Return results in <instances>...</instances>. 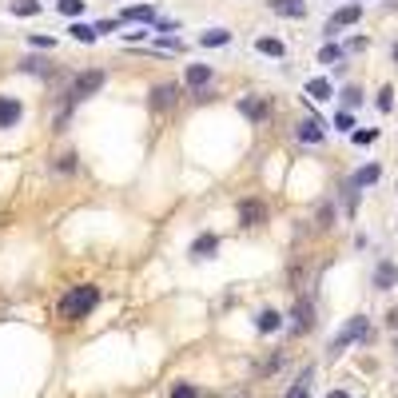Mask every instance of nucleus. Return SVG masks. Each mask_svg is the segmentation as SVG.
Segmentation results:
<instances>
[{"mask_svg": "<svg viewBox=\"0 0 398 398\" xmlns=\"http://www.w3.org/2000/svg\"><path fill=\"white\" fill-rule=\"evenodd\" d=\"M394 92H390V88H383V92H378V108H383V112H390V104H394Z\"/></svg>", "mask_w": 398, "mask_h": 398, "instance_id": "29", "label": "nucleus"}, {"mask_svg": "<svg viewBox=\"0 0 398 398\" xmlns=\"http://www.w3.org/2000/svg\"><path fill=\"white\" fill-rule=\"evenodd\" d=\"M227 40H231L227 28H212V32H203V36H199V44H203V48H219V44H227Z\"/></svg>", "mask_w": 398, "mask_h": 398, "instance_id": "19", "label": "nucleus"}, {"mask_svg": "<svg viewBox=\"0 0 398 398\" xmlns=\"http://www.w3.org/2000/svg\"><path fill=\"white\" fill-rule=\"evenodd\" d=\"M343 104H347V108H359V104H362V92H359L355 84L343 88Z\"/></svg>", "mask_w": 398, "mask_h": 398, "instance_id": "26", "label": "nucleus"}, {"mask_svg": "<svg viewBox=\"0 0 398 398\" xmlns=\"http://www.w3.org/2000/svg\"><path fill=\"white\" fill-rule=\"evenodd\" d=\"M378 163H366V167H359V172H355V179H350V187H366V184H374V179H378Z\"/></svg>", "mask_w": 398, "mask_h": 398, "instance_id": "18", "label": "nucleus"}, {"mask_svg": "<svg viewBox=\"0 0 398 398\" xmlns=\"http://www.w3.org/2000/svg\"><path fill=\"white\" fill-rule=\"evenodd\" d=\"M394 283H398V267L390 259H383L378 267H374V287H378V291H390Z\"/></svg>", "mask_w": 398, "mask_h": 398, "instance_id": "9", "label": "nucleus"}, {"mask_svg": "<svg viewBox=\"0 0 398 398\" xmlns=\"http://www.w3.org/2000/svg\"><path fill=\"white\" fill-rule=\"evenodd\" d=\"M327 398H350V394H347V390H331Z\"/></svg>", "mask_w": 398, "mask_h": 398, "instance_id": "36", "label": "nucleus"}, {"mask_svg": "<svg viewBox=\"0 0 398 398\" xmlns=\"http://www.w3.org/2000/svg\"><path fill=\"white\" fill-rule=\"evenodd\" d=\"M96 303H100V291L96 287H72L68 295L60 298V319H84V315L96 311Z\"/></svg>", "mask_w": 398, "mask_h": 398, "instance_id": "1", "label": "nucleus"}, {"mask_svg": "<svg viewBox=\"0 0 398 398\" xmlns=\"http://www.w3.org/2000/svg\"><path fill=\"white\" fill-rule=\"evenodd\" d=\"M215 247H219V239L215 235H199L195 243H191V259H212Z\"/></svg>", "mask_w": 398, "mask_h": 398, "instance_id": "15", "label": "nucleus"}, {"mask_svg": "<svg viewBox=\"0 0 398 398\" xmlns=\"http://www.w3.org/2000/svg\"><path fill=\"white\" fill-rule=\"evenodd\" d=\"M255 327H259L263 335H275V331L283 327V315L275 311V307H263V311L255 315Z\"/></svg>", "mask_w": 398, "mask_h": 398, "instance_id": "12", "label": "nucleus"}, {"mask_svg": "<svg viewBox=\"0 0 398 398\" xmlns=\"http://www.w3.org/2000/svg\"><path fill=\"white\" fill-rule=\"evenodd\" d=\"M184 80H187V88H195V92H199V88L212 80V64H187V76H184Z\"/></svg>", "mask_w": 398, "mask_h": 398, "instance_id": "14", "label": "nucleus"}, {"mask_svg": "<svg viewBox=\"0 0 398 398\" xmlns=\"http://www.w3.org/2000/svg\"><path fill=\"white\" fill-rule=\"evenodd\" d=\"M386 327H390V331H398V307H390V311H386Z\"/></svg>", "mask_w": 398, "mask_h": 398, "instance_id": "34", "label": "nucleus"}, {"mask_svg": "<svg viewBox=\"0 0 398 398\" xmlns=\"http://www.w3.org/2000/svg\"><path fill=\"white\" fill-rule=\"evenodd\" d=\"M255 48H259L263 56H283V40H275V36H259V40H255Z\"/></svg>", "mask_w": 398, "mask_h": 398, "instance_id": "20", "label": "nucleus"}, {"mask_svg": "<svg viewBox=\"0 0 398 398\" xmlns=\"http://www.w3.org/2000/svg\"><path fill=\"white\" fill-rule=\"evenodd\" d=\"M267 4H271V13L291 16V20H303V16H307V4H303V0H267Z\"/></svg>", "mask_w": 398, "mask_h": 398, "instance_id": "10", "label": "nucleus"}, {"mask_svg": "<svg viewBox=\"0 0 398 398\" xmlns=\"http://www.w3.org/2000/svg\"><path fill=\"white\" fill-rule=\"evenodd\" d=\"M390 56H394V64H398V44H394V52H390Z\"/></svg>", "mask_w": 398, "mask_h": 398, "instance_id": "37", "label": "nucleus"}, {"mask_svg": "<svg viewBox=\"0 0 398 398\" xmlns=\"http://www.w3.org/2000/svg\"><path fill=\"white\" fill-rule=\"evenodd\" d=\"M8 8H13V16H36V13H40L36 0H13Z\"/></svg>", "mask_w": 398, "mask_h": 398, "instance_id": "22", "label": "nucleus"}, {"mask_svg": "<svg viewBox=\"0 0 398 398\" xmlns=\"http://www.w3.org/2000/svg\"><path fill=\"white\" fill-rule=\"evenodd\" d=\"M291 315H295V331H298V335L315 327V307L307 303V298H298V303H295V311H291Z\"/></svg>", "mask_w": 398, "mask_h": 398, "instance_id": "11", "label": "nucleus"}, {"mask_svg": "<svg viewBox=\"0 0 398 398\" xmlns=\"http://www.w3.org/2000/svg\"><path fill=\"white\" fill-rule=\"evenodd\" d=\"M279 366H283V359L275 355V359H267V362H263V366H259V374H275V371H279Z\"/></svg>", "mask_w": 398, "mask_h": 398, "instance_id": "28", "label": "nucleus"}, {"mask_svg": "<svg viewBox=\"0 0 398 398\" xmlns=\"http://www.w3.org/2000/svg\"><path fill=\"white\" fill-rule=\"evenodd\" d=\"M56 8H60L64 16H80V13H84V0H60Z\"/></svg>", "mask_w": 398, "mask_h": 398, "instance_id": "24", "label": "nucleus"}, {"mask_svg": "<svg viewBox=\"0 0 398 398\" xmlns=\"http://www.w3.org/2000/svg\"><path fill=\"white\" fill-rule=\"evenodd\" d=\"M366 343V338H371V327H366V319H362V315H355V319H347V327H343V331H338L335 338H331V355H343V350L350 347V343Z\"/></svg>", "mask_w": 398, "mask_h": 398, "instance_id": "2", "label": "nucleus"}, {"mask_svg": "<svg viewBox=\"0 0 398 398\" xmlns=\"http://www.w3.org/2000/svg\"><path fill=\"white\" fill-rule=\"evenodd\" d=\"M239 112L247 116V120H267V116H271V100L267 96H247V100H239Z\"/></svg>", "mask_w": 398, "mask_h": 398, "instance_id": "6", "label": "nucleus"}, {"mask_svg": "<svg viewBox=\"0 0 398 398\" xmlns=\"http://www.w3.org/2000/svg\"><path fill=\"white\" fill-rule=\"evenodd\" d=\"M319 60L331 64V68H338V60H343V48H338V44H327V48L319 52Z\"/></svg>", "mask_w": 398, "mask_h": 398, "instance_id": "23", "label": "nucleus"}, {"mask_svg": "<svg viewBox=\"0 0 398 398\" xmlns=\"http://www.w3.org/2000/svg\"><path fill=\"white\" fill-rule=\"evenodd\" d=\"M172 398H199V390L191 383H175L172 386Z\"/></svg>", "mask_w": 398, "mask_h": 398, "instance_id": "25", "label": "nucleus"}, {"mask_svg": "<svg viewBox=\"0 0 398 398\" xmlns=\"http://www.w3.org/2000/svg\"><path fill=\"white\" fill-rule=\"evenodd\" d=\"M20 116H25L20 100H13V96H0V128H16V124H20Z\"/></svg>", "mask_w": 398, "mask_h": 398, "instance_id": "8", "label": "nucleus"}, {"mask_svg": "<svg viewBox=\"0 0 398 398\" xmlns=\"http://www.w3.org/2000/svg\"><path fill=\"white\" fill-rule=\"evenodd\" d=\"M374 139H378V132H371V128H366V132H355V144H374Z\"/></svg>", "mask_w": 398, "mask_h": 398, "instance_id": "30", "label": "nucleus"}, {"mask_svg": "<svg viewBox=\"0 0 398 398\" xmlns=\"http://www.w3.org/2000/svg\"><path fill=\"white\" fill-rule=\"evenodd\" d=\"M295 136L307 139V144H319V139H323V124H319V120H303V124L295 128Z\"/></svg>", "mask_w": 398, "mask_h": 398, "instance_id": "16", "label": "nucleus"}, {"mask_svg": "<svg viewBox=\"0 0 398 398\" xmlns=\"http://www.w3.org/2000/svg\"><path fill=\"white\" fill-rule=\"evenodd\" d=\"M350 124H355V120H350V112H338V116H335V128H343V132H347Z\"/></svg>", "mask_w": 398, "mask_h": 398, "instance_id": "32", "label": "nucleus"}, {"mask_svg": "<svg viewBox=\"0 0 398 398\" xmlns=\"http://www.w3.org/2000/svg\"><path fill=\"white\" fill-rule=\"evenodd\" d=\"M72 167H76V156H72V151H68V156H60V172H72Z\"/></svg>", "mask_w": 398, "mask_h": 398, "instance_id": "33", "label": "nucleus"}, {"mask_svg": "<svg viewBox=\"0 0 398 398\" xmlns=\"http://www.w3.org/2000/svg\"><path fill=\"white\" fill-rule=\"evenodd\" d=\"M32 44H36V48H52L56 40H52V36H32Z\"/></svg>", "mask_w": 398, "mask_h": 398, "instance_id": "35", "label": "nucleus"}, {"mask_svg": "<svg viewBox=\"0 0 398 398\" xmlns=\"http://www.w3.org/2000/svg\"><path fill=\"white\" fill-rule=\"evenodd\" d=\"M179 96H184L179 84H156L151 88V108H156V112H167V108H175V100Z\"/></svg>", "mask_w": 398, "mask_h": 398, "instance_id": "4", "label": "nucleus"}, {"mask_svg": "<svg viewBox=\"0 0 398 398\" xmlns=\"http://www.w3.org/2000/svg\"><path fill=\"white\" fill-rule=\"evenodd\" d=\"M263 219H267V203H259V199H243L239 203V224L243 227H259Z\"/></svg>", "mask_w": 398, "mask_h": 398, "instance_id": "5", "label": "nucleus"}, {"mask_svg": "<svg viewBox=\"0 0 398 398\" xmlns=\"http://www.w3.org/2000/svg\"><path fill=\"white\" fill-rule=\"evenodd\" d=\"M307 96H311V100H331V84L319 76V80H311V84H307Z\"/></svg>", "mask_w": 398, "mask_h": 398, "instance_id": "21", "label": "nucleus"}, {"mask_svg": "<svg viewBox=\"0 0 398 398\" xmlns=\"http://www.w3.org/2000/svg\"><path fill=\"white\" fill-rule=\"evenodd\" d=\"M124 20H144V25H160V20H156V8H151V4H136V8H124Z\"/></svg>", "mask_w": 398, "mask_h": 398, "instance_id": "17", "label": "nucleus"}, {"mask_svg": "<svg viewBox=\"0 0 398 398\" xmlns=\"http://www.w3.org/2000/svg\"><path fill=\"white\" fill-rule=\"evenodd\" d=\"M72 36H76V40H84V44H92V40H96V28H88V25H72Z\"/></svg>", "mask_w": 398, "mask_h": 398, "instance_id": "27", "label": "nucleus"}, {"mask_svg": "<svg viewBox=\"0 0 398 398\" xmlns=\"http://www.w3.org/2000/svg\"><path fill=\"white\" fill-rule=\"evenodd\" d=\"M319 227H331V203H323V207H319Z\"/></svg>", "mask_w": 398, "mask_h": 398, "instance_id": "31", "label": "nucleus"}, {"mask_svg": "<svg viewBox=\"0 0 398 398\" xmlns=\"http://www.w3.org/2000/svg\"><path fill=\"white\" fill-rule=\"evenodd\" d=\"M359 16H362V4H347V8H338V13L331 16V20H327V32H331V36H335L338 28L355 25V20H359Z\"/></svg>", "mask_w": 398, "mask_h": 398, "instance_id": "7", "label": "nucleus"}, {"mask_svg": "<svg viewBox=\"0 0 398 398\" xmlns=\"http://www.w3.org/2000/svg\"><path fill=\"white\" fill-rule=\"evenodd\" d=\"M311 378H315V366H303V374L291 383V390L283 398H311Z\"/></svg>", "mask_w": 398, "mask_h": 398, "instance_id": "13", "label": "nucleus"}, {"mask_svg": "<svg viewBox=\"0 0 398 398\" xmlns=\"http://www.w3.org/2000/svg\"><path fill=\"white\" fill-rule=\"evenodd\" d=\"M100 88H104V72L100 68H92V72H84V76H76L72 80V92H68V100H88V96H96Z\"/></svg>", "mask_w": 398, "mask_h": 398, "instance_id": "3", "label": "nucleus"}]
</instances>
